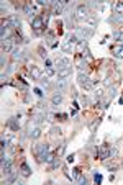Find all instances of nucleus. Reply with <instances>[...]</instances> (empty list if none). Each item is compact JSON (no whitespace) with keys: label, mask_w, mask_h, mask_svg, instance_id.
Masks as SVG:
<instances>
[{"label":"nucleus","mask_w":123,"mask_h":185,"mask_svg":"<svg viewBox=\"0 0 123 185\" xmlns=\"http://www.w3.org/2000/svg\"><path fill=\"white\" fill-rule=\"evenodd\" d=\"M34 152H36V157L39 162H43L46 159V156L51 152V148H49V144H36L34 146Z\"/></svg>","instance_id":"obj_1"},{"label":"nucleus","mask_w":123,"mask_h":185,"mask_svg":"<svg viewBox=\"0 0 123 185\" xmlns=\"http://www.w3.org/2000/svg\"><path fill=\"white\" fill-rule=\"evenodd\" d=\"M28 136L31 138V139H38V138L41 136V128L38 125H34L30 121V125H28Z\"/></svg>","instance_id":"obj_2"},{"label":"nucleus","mask_w":123,"mask_h":185,"mask_svg":"<svg viewBox=\"0 0 123 185\" xmlns=\"http://www.w3.org/2000/svg\"><path fill=\"white\" fill-rule=\"evenodd\" d=\"M77 82H79V85L80 87H84V89H90L92 87V82H90V79H89V76L87 74H79V77H77Z\"/></svg>","instance_id":"obj_3"},{"label":"nucleus","mask_w":123,"mask_h":185,"mask_svg":"<svg viewBox=\"0 0 123 185\" xmlns=\"http://www.w3.org/2000/svg\"><path fill=\"white\" fill-rule=\"evenodd\" d=\"M13 44H15V39L13 38H8V39H3L2 41V49L5 53H10V51H13Z\"/></svg>","instance_id":"obj_4"},{"label":"nucleus","mask_w":123,"mask_h":185,"mask_svg":"<svg viewBox=\"0 0 123 185\" xmlns=\"http://www.w3.org/2000/svg\"><path fill=\"white\" fill-rule=\"evenodd\" d=\"M77 33L80 34L82 38H90L93 34V28H89V26H80L77 28Z\"/></svg>","instance_id":"obj_5"},{"label":"nucleus","mask_w":123,"mask_h":185,"mask_svg":"<svg viewBox=\"0 0 123 185\" xmlns=\"http://www.w3.org/2000/svg\"><path fill=\"white\" fill-rule=\"evenodd\" d=\"M71 74H72V67H71V66H69V67H64V69H57V77H59L61 80L67 79Z\"/></svg>","instance_id":"obj_6"},{"label":"nucleus","mask_w":123,"mask_h":185,"mask_svg":"<svg viewBox=\"0 0 123 185\" xmlns=\"http://www.w3.org/2000/svg\"><path fill=\"white\" fill-rule=\"evenodd\" d=\"M110 156V146L108 144H102L100 148H98V157L100 159H107Z\"/></svg>","instance_id":"obj_7"},{"label":"nucleus","mask_w":123,"mask_h":185,"mask_svg":"<svg viewBox=\"0 0 123 185\" xmlns=\"http://www.w3.org/2000/svg\"><path fill=\"white\" fill-rule=\"evenodd\" d=\"M43 25H44V23H43V18H41V16H36V18H33V21H31V28L36 33H39V30L43 28Z\"/></svg>","instance_id":"obj_8"},{"label":"nucleus","mask_w":123,"mask_h":185,"mask_svg":"<svg viewBox=\"0 0 123 185\" xmlns=\"http://www.w3.org/2000/svg\"><path fill=\"white\" fill-rule=\"evenodd\" d=\"M56 66H57V69L69 67L71 66V59H69V57H59V59H56Z\"/></svg>","instance_id":"obj_9"},{"label":"nucleus","mask_w":123,"mask_h":185,"mask_svg":"<svg viewBox=\"0 0 123 185\" xmlns=\"http://www.w3.org/2000/svg\"><path fill=\"white\" fill-rule=\"evenodd\" d=\"M77 16L79 18H89V10H87V7H84V5L77 7Z\"/></svg>","instance_id":"obj_10"},{"label":"nucleus","mask_w":123,"mask_h":185,"mask_svg":"<svg viewBox=\"0 0 123 185\" xmlns=\"http://www.w3.org/2000/svg\"><path fill=\"white\" fill-rule=\"evenodd\" d=\"M20 172H21L23 177H30V175H31V169H30V165H28L26 162H23V164L20 165Z\"/></svg>","instance_id":"obj_11"},{"label":"nucleus","mask_w":123,"mask_h":185,"mask_svg":"<svg viewBox=\"0 0 123 185\" xmlns=\"http://www.w3.org/2000/svg\"><path fill=\"white\" fill-rule=\"evenodd\" d=\"M2 172H3L5 175L13 174V165H11V161H10V162H5V164H2Z\"/></svg>","instance_id":"obj_12"},{"label":"nucleus","mask_w":123,"mask_h":185,"mask_svg":"<svg viewBox=\"0 0 123 185\" xmlns=\"http://www.w3.org/2000/svg\"><path fill=\"white\" fill-rule=\"evenodd\" d=\"M0 36H2V41H3V39H8V38H10V26L2 25V30H0Z\"/></svg>","instance_id":"obj_13"},{"label":"nucleus","mask_w":123,"mask_h":185,"mask_svg":"<svg viewBox=\"0 0 123 185\" xmlns=\"http://www.w3.org/2000/svg\"><path fill=\"white\" fill-rule=\"evenodd\" d=\"M7 125H8V128H11L13 131H18V128H20V125H18V118H10Z\"/></svg>","instance_id":"obj_14"},{"label":"nucleus","mask_w":123,"mask_h":185,"mask_svg":"<svg viewBox=\"0 0 123 185\" xmlns=\"http://www.w3.org/2000/svg\"><path fill=\"white\" fill-rule=\"evenodd\" d=\"M74 178H75V180H77L79 183H85V177L82 175L80 169H74Z\"/></svg>","instance_id":"obj_15"},{"label":"nucleus","mask_w":123,"mask_h":185,"mask_svg":"<svg viewBox=\"0 0 123 185\" xmlns=\"http://www.w3.org/2000/svg\"><path fill=\"white\" fill-rule=\"evenodd\" d=\"M11 53H13V54H11V57H13L15 61L16 59H21V57H23V48H20V46H18V48H15Z\"/></svg>","instance_id":"obj_16"},{"label":"nucleus","mask_w":123,"mask_h":185,"mask_svg":"<svg viewBox=\"0 0 123 185\" xmlns=\"http://www.w3.org/2000/svg\"><path fill=\"white\" fill-rule=\"evenodd\" d=\"M112 51H113V54H115L116 57H123V44H116V46H113Z\"/></svg>","instance_id":"obj_17"},{"label":"nucleus","mask_w":123,"mask_h":185,"mask_svg":"<svg viewBox=\"0 0 123 185\" xmlns=\"http://www.w3.org/2000/svg\"><path fill=\"white\" fill-rule=\"evenodd\" d=\"M30 74L33 76V79H39L41 77V72H39V67L38 66H31L30 67Z\"/></svg>","instance_id":"obj_18"},{"label":"nucleus","mask_w":123,"mask_h":185,"mask_svg":"<svg viewBox=\"0 0 123 185\" xmlns=\"http://www.w3.org/2000/svg\"><path fill=\"white\" fill-rule=\"evenodd\" d=\"M25 13H26V15L31 18V16H33V13H34V5H30V3H28V5H25Z\"/></svg>","instance_id":"obj_19"},{"label":"nucleus","mask_w":123,"mask_h":185,"mask_svg":"<svg viewBox=\"0 0 123 185\" xmlns=\"http://www.w3.org/2000/svg\"><path fill=\"white\" fill-rule=\"evenodd\" d=\"M51 102H52V105H59V103L62 102V95L61 94H56L54 97L51 98Z\"/></svg>","instance_id":"obj_20"},{"label":"nucleus","mask_w":123,"mask_h":185,"mask_svg":"<svg viewBox=\"0 0 123 185\" xmlns=\"http://www.w3.org/2000/svg\"><path fill=\"white\" fill-rule=\"evenodd\" d=\"M66 146H67V144H66V143H62L61 146L56 149V152H54V154L57 156V157H59V156H62V154H64V151H66Z\"/></svg>","instance_id":"obj_21"},{"label":"nucleus","mask_w":123,"mask_h":185,"mask_svg":"<svg viewBox=\"0 0 123 185\" xmlns=\"http://www.w3.org/2000/svg\"><path fill=\"white\" fill-rule=\"evenodd\" d=\"M113 8H115L116 13H123V2H115Z\"/></svg>","instance_id":"obj_22"},{"label":"nucleus","mask_w":123,"mask_h":185,"mask_svg":"<svg viewBox=\"0 0 123 185\" xmlns=\"http://www.w3.org/2000/svg\"><path fill=\"white\" fill-rule=\"evenodd\" d=\"M44 72H46V76H48V77H52V76L56 74V72H54V69H52L51 66H49V67H44Z\"/></svg>","instance_id":"obj_23"},{"label":"nucleus","mask_w":123,"mask_h":185,"mask_svg":"<svg viewBox=\"0 0 123 185\" xmlns=\"http://www.w3.org/2000/svg\"><path fill=\"white\" fill-rule=\"evenodd\" d=\"M61 11H62V2H61V3H56V5H54V13H56V15H59Z\"/></svg>","instance_id":"obj_24"},{"label":"nucleus","mask_w":123,"mask_h":185,"mask_svg":"<svg viewBox=\"0 0 123 185\" xmlns=\"http://www.w3.org/2000/svg\"><path fill=\"white\" fill-rule=\"evenodd\" d=\"M51 165H52V167H54V169H56V167H59V165H61V161H59V159H57V156H56V157H54V161H52V162H51Z\"/></svg>","instance_id":"obj_25"},{"label":"nucleus","mask_w":123,"mask_h":185,"mask_svg":"<svg viewBox=\"0 0 123 185\" xmlns=\"http://www.w3.org/2000/svg\"><path fill=\"white\" fill-rule=\"evenodd\" d=\"M115 39H116V41H121V39H123V31H116L115 33Z\"/></svg>","instance_id":"obj_26"},{"label":"nucleus","mask_w":123,"mask_h":185,"mask_svg":"<svg viewBox=\"0 0 123 185\" xmlns=\"http://www.w3.org/2000/svg\"><path fill=\"white\" fill-rule=\"evenodd\" d=\"M41 18H43V23H44V26H46V25H48V20H49V15L48 13H43Z\"/></svg>","instance_id":"obj_27"},{"label":"nucleus","mask_w":123,"mask_h":185,"mask_svg":"<svg viewBox=\"0 0 123 185\" xmlns=\"http://www.w3.org/2000/svg\"><path fill=\"white\" fill-rule=\"evenodd\" d=\"M93 180H95V183H100L102 182V175L100 174H95V175H93Z\"/></svg>","instance_id":"obj_28"},{"label":"nucleus","mask_w":123,"mask_h":185,"mask_svg":"<svg viewBox=\"0 0 123 185\" xmlns=\"http://www.w3.org/2000/svg\"><path fill=\"white\" fill-rule=\"evenodd\" d=\"M71 48H72V46H71V43H66V44L62 46V49L66 51V53H69V51H71Z\"/></svg>","instance_id":"obj_29"},{"label":"nucleus","mask_w":123,"mask_h":185,"mask_svg":"<svg viewBox=\"0 0 123 185\" xmlns=\"http://www.w3.org/2000/svg\"><path fill=\"white\" fill-rule=\"evenodd\" d=\"M34 94H36L38 97H43V95H44V94H43V92H41V89H38V87H36V89H34Z\"/></svg>","instance_id":"obj_30"},{"label":"nucleus","mask_w":123,"mask_h":185,"mask_svg":"<svg viewBox=\"0 0 123 185\" xmlns=\"http://www.w3.org/2000/svg\"><path fill=\"white\" fill-rule=\"evenodd\" d=\"M67 162H74V154H71V156H67Z\"/></svg>","instance_id":"obj_31"}]
</instances>
